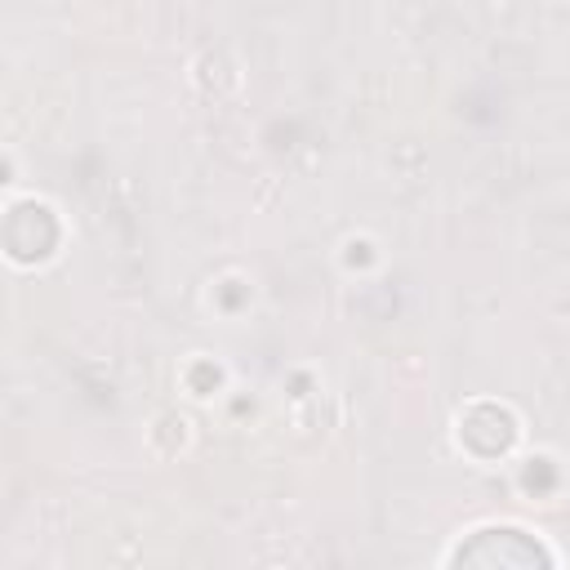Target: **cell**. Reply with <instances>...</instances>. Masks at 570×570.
<instances>
[{
    "instance_id": "6da1fadb",
    "label": "cell",
    "mask_w": 570,
    "mask_h": 570,
    "mask_svg": "<svg viewBox=\"0 0 570 570\" xmlns=\"http://www.w3.org/2000/svg\"><path fill=\"white\" fill-rule=\"evenodd\" d=\"M486 539H490V552H468V557H459V561H517V566L543 561V552H539L535 543H526L521 535H512V530H503V539H495V530H490Z\"/></svg>"
}]
</instances>
